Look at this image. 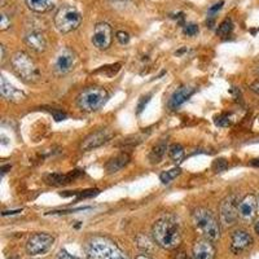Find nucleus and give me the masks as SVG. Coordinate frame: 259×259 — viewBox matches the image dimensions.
Segmentation results:
<instances>
[{"mask_svg":"<svg viewBox=\"0 0 259 259\" xmlns=\"http://www.w3.org/2000/svg\"><path fill=\"white\" fill-rule=\"evenodd\" d=\"M153 239L158 246L172 250L182 244V232L174 221L168 218H162L154 223L152 228Z\"/></svg>","mask_w":259,"mask_h":259,"instance_id":"1","label":"nucleus"},{"mask_svg":"<svg viewBox=\"0 0 259 259\" xmlns=\"http://www.w3.org/2000/svg\"><path fill=\"white\" fill-rule=\"evenodd\" d=\"M85 259H130L112 240L96 236L92 237L87 245V258Z\"/></svg>","mask_w":259,"mask_h":259,"instance_id":"2","label":"nucleus"},{"mask_svg":"<svg viewBox=\"0 0 259 259\" xmlns=\"http://www.w3.org/2000/svg\"><path fill=\"white\" fill-rule=\"evenodd\" d=\"M192 223L194 228L210 241H217L221 237V224L211 210L198 207L192 214Z\"/></svg>","mask_w":259,"mask_h":259,"instance_id":"3","label":"nucleus"},{"mask_svg":"<svg viewBox=\"0 0 259 259\" xmlns=\"http://www.w3.org/2000/svg\"><path fill=\"white\" fill-rule=\"evenodd\" d=\"M11 64H12L13 71L25 82L34 83L40 78V71L38 66L27 53L16 52L11 59Z\"/></svg>","mask_w":259,"mask_h":259,"instance_id":"4","label":"nucleus"},{"mask_svg":"<svg viewBox=\"0 0 259 259\" xmlns=\"http://www.w3.org/2000/svg\"><path fill=\"white\" fill-rule=\"evenodd\" d=\"M108 92L103 87H89L77 97V105L83 112H96L101 109L108 100Z\"/></svg>","mask_w":259,"mask_h":259,"instance_id":"5","label":"nucleus"},{"mask_svg":"<svg viewBox=\"0 0 259 259\" xmlns=\"http://www.w3.org/2000/svg\"><path fill=\"white\" fill-rule=\"evenodd\" d=\"M82 22V15L77 8L71 6H62L55 15V26L62 34L78 29Z\"/></svg>","mask_w":259,"mask_h":259,"instance_id":"6","label":"nucleus"},{"mask_svg":"<svg viewBox=\"0 0 259 259\" xmlns=\"http://www.w3.org/2000/svg\"><path fill=\"white\" fill-rule=\"evenodd\" d=\"M53 241H55V239L48 233H35L27 240L26 251L30 255L45 254L52 247Z\"/></svg>","mask_w":259,"mask_h":259,"instance_id":"7","label":"nucleus"},{"mask_svg":"<svg viewBox=\"0 0 259 259\" xmlns=\"http://www.w3.org/2000/svg\"><path fill=\"white\" fill-rule=\"evenodd\" d=\"M239 198L236 194H231L221 203V218L227 226L235 223L239 218Z\"/></svg>","mask_w":259,"mask_h":259,"instance_id":"8","label":"nucleus"},{"mask_svg":"<svg viewBox=\"0 0 259 259\" xmlns=\"http://www.w3.org/2000/svg\"><path fill=\"white\" fill-rule=\"evenodd\" d=\"M113 40L112 27L106 22H99L95 26L94 35H92V43L96 48L101 51H105L110 47Z\"/></svg>","mask_w":259,"mask_h":259,"instance_id":"9","label":"nucleus"},{"mask_svg":"<svg viewBox=\"0 0 259 259\" xmlns=\"http://www.w3.org/2000/svg\"><path fill=\"white\" fill-rule=\"evenodd\" d=\"M112 131L108 128L99 130L96 133L90 134V135L80 143V150H83V152H89V150L96 149V148L101 147V145H104L105 143L109 142L110 139H112Z\"/></svg>","mask_w":259,"mask_h":259,"instance_id":"10","label":"nucleus"},{"mask_svg":"<svg viewBox=\"0 0 259 259\" xmlns=\"http://www.w3.org/2000/svg\"><path fill=\"white\" fill-rule=\"evenodd\" d=\"M258 201L254 194H246L239 202V217L245 222H253L256 217Z\"/></svg>","mask_w":259,"mask_h":259,"instance_id":"11","label":"nucleus"},{"mask_svg":"<svg viewBox=\"0 0 259 259\" xmlns=\"http://www.w3.org/2000/svg\"><path fill=\"white\" fill-rule=\"evenodd\" d=\"M253 245V237L246 231L237 230L231 236V250L235 254H241Z\"/></svg>","mask_w":259,"mask_h":259,"instance_id":"12","label":"nucleus"},{"mask_svg":"<svg viewBox=\"0 0 259 259\" xmlns=\"http://www.w3.org/2000/svg\"><path fill=\"white\" fill-rule=\"evenodd\" d=\"M75 64V55L69 48H62L56 56L55 61V70L59 74H66L73 69Z\"/></svg>","mask_w":259,"mask_h":259,"instance_id":"13","label":"nucleus"},{"mask_svg":"<svg viewBox=\"0 0 259 259\" xmlns=\"http://www.w3.org/2000/svg\"><path fill=\"white\" fill-rule=\"evenodd\" d=\"M194 94L193 87H188V85H182L174 94L171 95L170 100H168V109L171 110H178L180 106L184 103L188 101L189 97Z\"/></svg>","mask_w":259,"mask_h":259,"instance_id":"14","label":"nucleus"},{"mask_svg":"<svg viewBox=\"0 0 259 259\" xmlns=\"http://www.w3.org/2000/svg\"><path fill=\"white\" fill-rule=\"evenodd\" d=\"M215 246L207 239L198 240L193 245V258L194 259H215Z\"/></svg>","mask_w":259,"mask_h":259,"instance_id":"15","label":"nucleus"},{"mask_svg":"<svg viewBox=\"0 0 259 259\" xmlns=\"http://www.w3.org/2000/svg\"><path fill=\"white\" fill-rule=\"evenodd\" d=\"M0 92H2V96L4 99L9 101H15V103H20V101H24L26 99V95L16 89L15 85L11 84L6 79V77L0 78Z\"/></svg>","mask_w":259,"mask_h":259,"instance_id":"16","label":"nucleus"},{"mask_svg":"<svg viewBox=\"0 0 259 259\" xmlns=\"http://www.w3.org/2000/svg\"><path fill=\"white\" fill-rule=\"evenodd\" d=\"M82 175L80 170H74L70 171L69 174H48L45 177V180L50 186H65L69 183L74 182V180L79 178Z\"/></svg>","mask_w":259,"mask_h":259,"instance_id":"17","label":"nucleus"},{"mask_svg":"<svg viewBox=\"0 0 259 259\" xmlns=\"http://www.w3.org/2000/svg\"><path fill=\"white\" fill-rule=\"evenodd\" d=\"M25 43H26L27 47L30 50H32L34 52H43L47 48V40H46V36L41 34L40 31H31L29 32L26 36H25Z\"/></svg>","mask_w":259,"mask_h":259,"instance_id":"18","label":"nucleus"},{"mask_svg":"<svg viewBox=\"0 0 259 259\" xmlns=\"http://www.w3.org/2000/svg\"><path fill=\"white\" fill-rule=\"evenodd\" d=\"M130 159H131L130 158V154L124 153V152L112 157L109 161L106 162V165H105L106 174H109V175L115 174V172H118V171L122 170L123 167H126V166L130 163Z\"/></svg>","mask_w":259,"mask_h":259,"instance_id":"19","label":"nucleus"},{"mask_svg":"<svg viewBox=\"0 0 259 259\" xmlns=\"http://www.w3.org/2000/svg\"><path fill=\"white\" fill-rule=\"evenodd\" d=\"M166 150H168L167 143L163 142V140H162V142H159L158 144L154 145L149 153L150 163H153V165L154 163H159V162L163 159V157H165Z\"/></svg>","mask_w":259,"mask_h":259,"instance_id":"20","label":"nucleus"},{"mask_svg":"<svg viewBox=\"0 0 259 259\" xmlns=\"http://www.w3.org/2000/svg\"><path fill=\"white\" fill-rule=\"evenodd\" d=\"M26 6L34 12H46L50 8V0H26Z\"/></svg>","mask_w":259,"mask_h":259,"instance_id":"21","label":"nucleus"},{"mask_svg":"<svg viewBox=\"0 0 259 259\" xmlns=\"http://www.w3.org/2000/svg\"><path fill=\"white\" fill-rule=\"evenodd\" d=\"M167 152L170 158L172 159L175 163H180V162L183 161V158H184V149H183V147L180 144L170 145Z\"/></svg>","mask_w":259,"mask_h":259,"instance_id":"22","label":"nucleus"},{"mask_svg":"<svg viewBox=\"0 0 259 259\" xmlns=\"http://www.w3.org/2000/svg\"><path fill=\"white\" fill-rule=\"evenodd\" d=\"M233 30V22L231 18H226V20L222 22L218 26V30H217V35L221 36V38H226L232 32Z\"/></svg>","mask_w":259,"mask_h":259,"instance_id":"23","label":"nucleus"},{"mask_svg":"<svg viewBox=\"0 0 259 259\" xmlns=\"http://www.w3.org/2000/svg\"><path fill=\"white\" fill-rule=\"evenodd\" d=\"M180 174H182V168L174 167L171 168V170L162 172V174L159 175V179H161V182L163 183V184H168V183H171L174 179H177Z\"/></svg>","mask_w":259,"mask_h":259,"instance_id":"24","label":"nucleus"},{"mask_svg":"<svg viewBox=\"0 0 259 259\" xmlns=\"http://www.w3.org/2000/svg\"><path fill=\"white\" fill-rule=\"evenodd\" d=\"M100 193V191L97 188H92V189H85V191H80L78 192L77 197L78 200H84V198H91L97 196V194Z\"/></svg>","mask_w":259,"mask_h":259,"instance_id":"25","label":"nucleus"},{"mask_svg":"<svg viewBox=\"0 0 259 259\" xmlns=\"http://www.w3.org/2000/svg\"><path fill=\"white\" fill-rule=\"evenodd\" d=\"M228 162L226 161L224 158H218L215 159L214 163H212V168H214L215 172H223V171H226L227 168H228Z\"/></svg>","mask_w":259,"mask_h":259,"instance_id":"26","label":"nucleus"},{"mask_svg":"<svg viewBox=\"0 0 259 259\" xmlns=\"http://www.w3.org/2000/svg\"><path fill=\"white\" fill-rule=\"evenodd\" d=\"M150 97H152V94H147L139 99L138 106H136V109H138L136 112H138V114H140V113L145 109V106H147L148 103L150 101Z\"/></svg>","mask_w":259,"mask_h":259,"instance_id":"27","label":"nucleus"},{"mask_svg":"<svg viewBox=\"0 0 259 259\" xmlns=\"http://www.w3.org/2000/svg\"><path fill=\"white\" fill-rule=\"evenodd\" d=\"M215 124L219 127H227L231 124V119L230 115L228 114H221L218 117L215 118Z\"/></svg>","mask_w":259,"mask_h":259,"instance_id":"28","label":"nucleus"},{"mask_svg":"<svg viewBox=\"0 0 259 259\" xmlns=\"http://www.w3.org/2000/svg\"><path fill=\"white\" fill-rule=\"evenodd\" d=\"M183 31H184V34H186L187 36H194L197 35L198 26L196 24H187L186 26H184V29H183Z\"/></svg>","mask_w":259,"mask_h":259,"instance_id":"29","label":"nucleus"},{"mask_svg":"<svg viewBox=\"0 0 259 259\" xmlns=\"http://www.w3.org/2000/svg\"><path fill=\"white\" fill-rule=\"evenodd\" d=\"M51 114L53 115V118H55V121L60 122V121H64V119H66L68 118V114L64 112H61V110H57V109H53V110H50Z\"/></svg>","mask_w":259,"mask_h":259,"instance_id":"30","label":"nucleus"},{"mask_svg":"<svg viewBox=\"0 0 259 259\" xmlns=\"http://www.w3.org/2000/svg\"><path fill=\"white\" fill-rule=\"evenodd\" d=\"M115 38H117V40L119 41L121 45H127V43L130 41V35L126 31H118Z\"/></svg>","mask_w":259,"mask_h":259,"instance_id":"31","label":"nucleus"},{"mask_svg":"<svg viewBox=\"0 0 259 259\" xmlns=\"http://www.w3.org/2000/svg\"><path fill=\"white\" fill-rule=\"evenodd\" d=\"M11 26V20L8 18L7 15H2V22H0V30H7Z\"/></svg>","mask_w":259,"mask_h":259,"instance_id":"32","label":"nucleus"},{"mask_svg":"<svg viewBox=\"0 0 259 259\" xmlns=\"http://www.w3.org/2000/svg\"><path fill=\"white\" fill-rule=\"evenodd\" d=\"M223 4H224V2H219V3L212 4V6L209 8L210 15H215V13L218 12V11H221L222 7H223Z\"/></svg>","mask_w":259,"mask_h":259,"instance_id":"33","label":"nucleus"},{"mask_svg":"<svg viewBox=\"0 0 259 259\" xmlns=\"http://www.w3.org/2000/svg\"><path fill=\"white\" fill-rule=\"evenodd\" d=\"M90 207H79V209H73V210H61V211H51L50 214H70V212L75 211H83V210H89Z\"/></svg>","mask_w":259,"mask_h":259,"instance_id":"34","label":"nucleus"},{"mask_svg":"<svg viewBox=\"0 0 259 259\" xmlns=\"http://www.w3.org/2000/svg\"><path fill=\"white\" fill-rule=\"evenodd\" d=\"M56 259H79L77 256H73L71 254H69L66 250H61L59 254H57Z\"/></svg>","mask_w":259,"mask_h":259,"instance_id":"35","label":"nucleus"},{"mask_svg":"<svg viewBox=\"0 0 259 259\" xmlns=\"http://www.w3.org/2000/svg\"><path fill=\"white\" fill-rule=\"evenodd\" d=\"M250 90L254 92V94L259 95V80H255L250 84Z\"/></svg>","mask_w":259,"mask_h":259,"instance_id":"36","label":"nucleus"},{"mask_svg":"<svg viewBox=\"0 0 259 259\" xmlns=\"http://www.w3.org/2000/svg\"><path fill=\"white\" fill-rule=\"evenodd\" d=\"M22 210H9V211H3V215L6 217V215H15V214H18V212H21Z\"/></svg>","mask_w":259,"mask_h":259,"instance_id":"37","label":"nucleus"},{"mask_svg":"<svg viewBox=\"0 0 259 259\" xmlns=\"http://www.w3.org/2000/svg\"><path fill=\"white\" fill-rule=\"evenodd\" d=\"M250 165H251V166H254V167H259V158H256V159H251Z\"/></svg>","mask_w":259,"mask_h":259,"instance_id":"38","label":"nucleus"},{"mask_svg":"<svg viewBox=\"0 0 259 259\" xmlns=\"http://www.w3.org/2000/svg\"><path fill=\"white\" fill-rule=\"evenodd\" d=\"M0 51H2V61H4V59H6V50H4L3 46L0 47Z\"/></svg>","mask_w":259,"mask_h":259,"instance_id":"39","label":"nucleus"},{"mask_svg":"<svg viewBox=\"0 0 259 259\" xmlns=\"http://www.w3.org/2000/svg\"><path fill=\"white\" fill-rule=\"evenodd\" d=\"M9 168H11V166H9V165L3 166V167H2V172H3V174H6L7 170H9Z\"/></svg>","mask_w":259,"mask_h":259,"instance_id":"40","label":"nucleus"},{"mask_svg":"<svg viewBox=\"0 0 259 259\" xmlns=\"http://www.w3.org/2000/svg\"><path fill=\"white\" fill-rule=\"evenodd\" d=\"M136 259H152V258H149L148 255H144V254H140V255L136 256Z\"/></svg>","mask_w":259,"mask_h":259,"instance_id":"41","label":"nucleus"},{"mask_svg":"<svg viewBox=\"0 0 259 259\" xmlns=\"http://www.w3.org/2000/svg\"><path fill=\"white\" fill-rule=\"evenodd\" d=\"M255 232L259 235V222L258 223H255Z\"/></svg>","mask_w":259,"mask_h":259,"instance_id":"42","label":"nucleus"}]
</instances>
